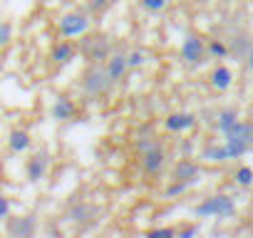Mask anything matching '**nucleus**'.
<instances>
[{"label":"nucleus","instance_id":"nucleus-29","mask_svg":"<svg viewBox=\"0 0 253 238\" xmlns=\"http://www.w3.org/2000/svg\"><path fill=\"white\" fill-rule=\"evenodd\" d=\"M196 231H199L196 226H189V228H184V231H179V238H191V236H194Z\"/></svg>","mask_w":253,"mask_h":238},{"label":"nucleus","instance_id":"nucleus-31","mask_svg":"<svg viewBox=\"0 0 253 238\" xmlns=\"http://www.w3.org/2000/svg\"><path fill=\"white\" fill-rule=\"evenodd\" d=\"M248 65H251V70H253V52H251V57H248Z\"/></svg>","mask_w":253,"mask_h":238},{"label":"nucleus","instance_id":"nucleus-26","mask_svg":"<svg viewBox=\"0 0 253 238\" xmlns=\"http://www.w3.org/2000/svg\"><path fill=\"white\" fill-rule=\"evenodd\" d=\"M10 216V198L5 194H0V221H5Z\"/></svg>","mask_w":253,"mask_h":238},{"label":"nucleus","instance_id":"nucleus-23","mask_svg":"<svg viewBox=\"0 0 253 238\" xmlns=\"http://www.w3.org/2000/svg\"><path fill=\"white\" fill-rule=\"evenodd\" d=\"M226 45L223 42H218V40H209V50H206V55H211V57H226Z\"/></svg>","mask_w":253,"mask_h":238},{"label":"nucleus","instance_id":"nucleus-20","mask_svg":"<svg viewBox=\"0 0 253 238\" xmlns=\"http://www.w3.org/2000/svg\"><path fill=\"white\" fill-rule=\"evenodd\" d=\"M10 42H13V23L3 20V23H0V50L8 47Z\"/></svg>","mask_w":253,"mask_h":238},{"label":"nucleus","instance_id":"nucleus-30","mask_svg":"<svg viewBox=\"0 0 253 238\" xmlns=\"http://www.w3.org/2000/svg\"><path fill=\"white\" fill-rule=\"evenodd\" d=\"M107 5V0H92V8L94 10H99V8H104Z\"/></svg>","mask_w":253,"mask_h":238},{"label":"nucleus","instance_id":"nucleus-19","mask_svg":"<svg viewBox=\"0 0 253 238\" xmlns=\"http://www.w3.org/2000/svg\"><path fill=\"white\" fill-rule=\"evenodd\" d=\"M236 122H238V117H236V112H231V109H226V112H221V114H218V129H221L223 134H226Z\"/></svg>","mask_w":253,"mask_h":238},{"label":"nucleus","instance_id":"nucleus-5","mask_svg":"<svg viewBox=\"0 0 253 238\" xmlns=\"http://www.w3.org/2000/svg\"><path fill=\"white\" fill-rule=\"evenodd\" d=\"M80 52H82L89 62H104V60L109 57V52H112V45H109L107 38H87V35H84Z\"/></svg>","mask_w":253,"mask_h":238},{"label":"nucleus","instance_id":"nucleus-6","mask_svg":"<svg viewBox=\"0 0 253 238\" xmlns=\"http://www.w3.org/2000/svg\"><path fill=\"white\" fill-rule=\"evenodd\" d=\"M233 201L228 198V196H211V198H206L204 203H199L196 208H194V213L196 216H231L233 213Z\"/></svg>","mask_w":253,"mask_h":238},{"label":"nucleus","instance_id":"nucleus-28","mask_svg":"<svg viewBox=\"0 0 253 238\" xmlns=\"http://www.w3.org/2000/svg\"><path fill=\"white\" fill-rule=\"evenodd\" d=\"M149 236H176V231L174 228H152Z\"/></svg>","mask_w":253,"mask_h":238},{"label":"nucleus","instance_id":"nucleus-27","mask_svg":"<svg viewBox=\"0 0 253 238\" xmlns=\"http://www.w3.org/2000/svg\"><path fill=\"white\" fill-rule=\"evenodd\" d=\"M157 144H159L157 139H139V142H137V152H139V154H144V152H149V149H152V147H157Z\"/></svg>","mask_w":253,"mask_h":238},{"label":"nucleus","instance_id":"nucleus-25","mask_svg":"<svg viewBox=\"0 0 253 238\" xmlns=\"http://www.w3.org/2000/svg\"><path fill=\"white\" fill-rule=\"evenodd\" d=\"M236 181H238L241 186H251V184H253V171H251L248 166L238 169V171H236Z\"/></svg>","mask_w":253,"mask_h":238},{"label":"nucleus","instance_id":"nucleus-3","mask_svg":"<svg viewBox=\"0 0 253 238\" xmlns=\"http://www.w3.org/2000/svg\"><path fill=\"white\" fill-rule=\"evenodd\" d=\"M5 233L10 238H30L35 236L38 231V218L33 213H25V216H8L5 221Z\"/></svg>","mask_w":253,"mask_h":238},{"label":"nucleus","instance_id":"nucleus-21","mask_svg":"<svg viewBox=\"0 0 253 238\" xmlns=\"http://www.w3.org/2000/svg\"><path fill=\"white\" fill-rule=\"evenodd\" d=\"M139 5H142L147 13H162V10H167L169 0H139Z\"/></svg>","mask_w":253,"mask_h":238},{"label":"nucleus","instance_id":"nucleus-8","mask_svg":"<svg viewBox=\"0 0 253 238\" xmlns=\"http://www.w3.org/2000/svg\"><path fill=\"white\" fill-rule=\"evenodd\" d=\"M181 60L186 65H201V62H206V45H204V40L196 38V35H189L181 42Z\"/></svg>","mask_w":253,"mask_h":238},{"label":"nucleus","instance_id":"nucleus-2","mask_svg":"<svg viewBox=\"0 0 253 238\" xmlns=\"http://www.w3.org/2000/svg\"><path fill=\"white\" fill-rule=\"evenodd\" d=\"M57 33L60 38H84L89 33V18L87 13H80V10H70L65 13L60 20H57Z\"/></svg>","mask_w":253,"mask_h":238},{"label":"nucleus","instance_id":"nucleus-22","mask_svg":"<svg viewBox=\"0 0 253 238\" xmlns=\"http://www.w3.org/2000/svg\"><path fill=\"white\" fill-rule=\"evenodd\" d=\"M189 186H191L189 181H176V179H174V181H171V186H167V191H164V196H167V198H174V196H179V194H184V191H186Z\"/></svg>","mask_w":253,"mask_h":238},{"label":"nucleus","instance_id":"nucleus-1","mask_svg":"<svg viewBox=\"0 0 253 238\" xmlns=\"http://www.w3.org/2000/svg\"><path fill=\"white\" fill-rule=\"evenodd\" d=\"M80 87H82L84 97H89V99H102V97H107V94L114 89V82L109 79V75H107V70H104L102 62H89V67H87L84 75H82Z\"/></svg>","mask_w":253,"mask_h":238},{"label":"nucleus","instance_id":"nucleus-17","mask_svg":"<svg viewBox=\"0 0 253 238\" xmlns=\"http://www.w3.org/2000/svg\"><path fill=\"white\" fill-rule=\"evenodd\" d=\"M231 79H233V75H231L228 67H216V70L211 72V84H213L216 89H228V87H231Z\"/></svg>","mask_w":253,"mask_h":238},{"label":"nucleus","instance_id":"nucleus-24","mask_svg":"<svg viewBox=\"0 0 253 238\" xmlns=\"http://www.w3.org/2000/svg\"><path fill=\"white\" fill-rule=\"evenodd\" d=\"M204 157H206L209 161H223V159H228L223 147H211V149H206V154H204Z\"/></svg>","mask_w":253,"mask_h":238},{"label":"nucleus","instance_id":"nucleus-4","mask_svg":"<svg viewBox=\"0 0 253 238\" xmlns=\"http://www.w3.org/2000/svg\"><path fill=\"white\" fill-rule=\"evenodd\" d=\"M139 157H142V159H139L142 171H144L147 176H162V171L167 169V152H164L162 144L152 147L149 152H144V154H139Z\"/></svg>","mask_w":253,"mask_h":238},{"label":"nucleus","instance_id":"nucleus-16","mask_svg":"<svg viewBox=\"0 0 253 238\" xmlns=\"http://www.w3.org/2000/svg\"><path fill=\"white\" fill-rule=\"evenodd\" d=\"M228 142H238V144H251V137H253V127L251 124H243V122H236L228 132H226Z\"/></svg>","mask_w":253,"mask_h":238},{"label":"nucleus","instance_id":"nucleus-15","mask_svg":"<svg viewBox=\"0 0 253 238\" xmlns=\"http://www.w3.org/2000/svg\"><path fill=\"white\" fill-rule=\"evenodd\" d=\"M199 166L194 161H179L174 166V179L176 181H189V184H196L199 181Z\"/></svg>","mask_w":253,"mask_h":238},{"label":"nucleus","instance_id":"nucleus-14","mask_svg":"<svg viewBox=\"0 0 253 238\" xmlns=\"http://www.w3.org/2000/svg\"><path fill=\"white\" fill-rule=\"evenodd\" d=\"M8 147H10V152L13 154H25L30 147H33V137H30V132H25V129H13L10 134H8Z\"/></svg>","mask_w":253,"mask_h":238},{"label":"nucleus","instance_id":"nucleus-13","mask_svg":"<svg viewBox=\"0 0 253 238\" xmlns=\"http://www.w3.org/2000/svg\"><path fill=\"white\" fill-rule=\"evenodd\" d=\"M75 112H77V104L67 97V94H60V97H55V102H52V109H50V114H52V119L55 122H70V119L75 117Z\"/></svg>","mask_w":253,"mask_h":238},{"label":"nucleus","instance_id":"nucleus-10","mask_svg":"<svg viewBox=\"0 0 253 238\" xmlns=\"http://www.w3.org/2000/svg\"><path fill=\"white\" fill-rule=\"evenodd\" d=\"M194 127H196V117L191 112H174L164 119V129L171 132V134H184Z\"/></svg>","mask_w":253,"mask_h":238},{"label":"nucleus","instance_id":"nucleus-12","mask_svg":"<svg viewBox=\"0 0 253 238\" xmlns=\"http://www.w3.org/2000/svg\"><path fill=\"white\" fill-rule=\"evenodd\" d=\"M75 55H77L75 42H70V38H65V40H57V42L52 45L50 60H52V65H57V67H67V65L75 60Z\"/></svg>","mask_w":253,"mask_h":238},{"label":"nucleus","instance_id":"nucleus-9","mask_svg":"<svg viewBox=\"0 0 253 238\" xmlns=\"http://www.w3.org/2000/svg\"><path fill=\"white\" fill-rule=\"evenodd\" d=\"M104 70H107L109 79H112L114 84H119V82L126 77V72H129V65H126V52H122V50H112L109 57L104 60Z\"/></svg>","mask_w":253,"mask_h":238},{"label":"nucleus","instance_id":"nucleus-11","mask_svg":"<svg viewBox=\"0 0 253 238\" xmlns=\"http://www.w3.org/2000/svg\"><path fill=\"white\" fill-rule=\"evenodd\" d=\"M99 216H102V208H97L94 203H84V201H82V203H75V206L67 211V216H65V218H67L70 223H77V226H80V223L97 221Z\"/></svg>","mask_w":253,"mask_h":238},{"label":"nucleus","instance_id":"nucleus-18","mask_svg":"<svg viewBox=\"0 0 253 238\" xmlns=\"http://www.w3.org/2000/svg\"><path fill=\"white\" fill-rule=\"evenodd\" d=\"M126 65H129V70L144 67L147 65V50L144 47H132L129 52H126Z\"/></svg>","mask_w":253,"mask_h":238},{"label":"nucleus","instance_id":"nucleus-7","mask_svg":"<svg viewBox=\"0 0 253 238\" xmlns=\"http://www.w3.org/2000/svg\"><path fill=\"white\" fill-rule=\"evenodd\" d=\"M47 171H50V154H47L45 149H42V152H35V154L28 159V164H25V176H28L30 184L42 181V179L47 176Z\"/></svg>","mask_w":253,"mask_h":238}]
</instances>
